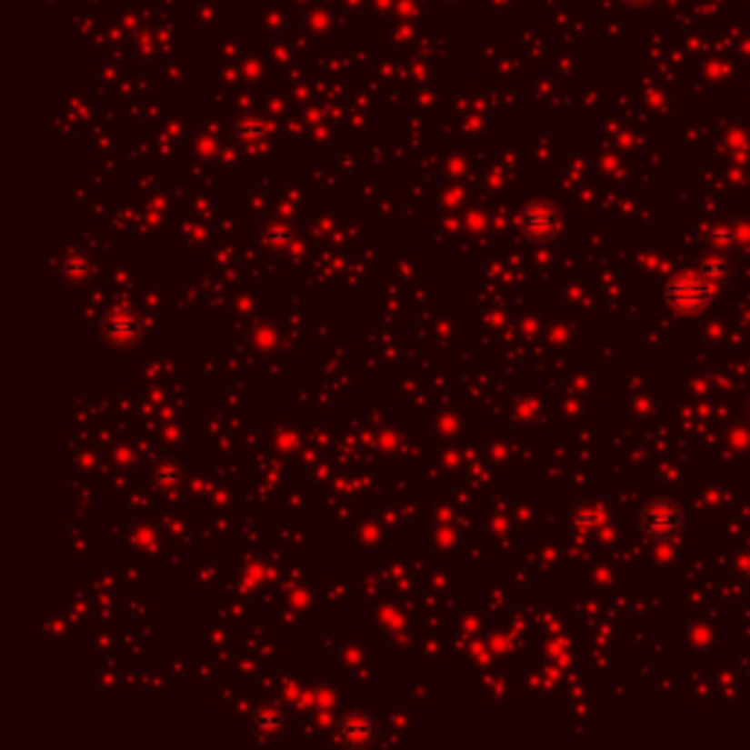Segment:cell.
<instances>
[{"instance_id":"6da1fadb","label":"cell","mask_w":750,"mask_h":750,"mask_svg":"<svg viewBox=\"0 0 750 750\" xmlns=\"http://www.w3.org/2000/svg\"><path fill=\"white\" fill-rule=\"evenodd\" d=\"M519 226L531 235V238H551V232L557 229V212L555 208H528L519 217Z\"/></svg>"},{"instance_id":"7a4b0ae2","label":"cell","mask_w":750,"mask_h":750,"mask_svg":"<svg viewBox=\"0 0 750 750\" xmlns=\"http://www.w3.org/2000/svg\"><path fill=\"white\" fill-rule=\"evenodd\" d=\"M375 735V724L373 718H366L361 713H355L344 721V727H340V739L346 745H366Z\"/></svg>"}]
</instances>
